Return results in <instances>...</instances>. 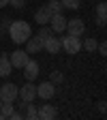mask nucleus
Instances as JSON below:
<instances>
[{"mask_svg": "<svg viewBox=\"0 0 107 120\" xmlns=\"http://www.w3.org/2000/svg\"><path fill=\"white\" fill-rule=\"evenodd\" d=\"M7 30H9V37H11V41H13L15 45L26 43V39L32 34V28H30V24L24 22V19H15V22H11Z\"/></svg>", "mask_w": 107, "mask_h": 120, "instance_id": "1", "label": "nucleus"}, {"mask_svg": "<svg viewBox=\"0 0 107 120\" xmlns=\"http://www.w3.org/2000/svg\"><path fill=\"white\" fill-rule=\"evenodd\" d=\"M60 45H62V49H64L66 54L75 56V54H79V52H81V37L66 34V37H62V39H60Z\"/></svg>", "mask_w": 107, "mask_h": 120, "instance_id": "2", "label": "nucleus"}, {"mask_svg": "<svg viewBox=\"0 0 107 120\" xmlns=\"http://www.w3.org/2000/svg\"><path fill=\"white\" fill-rule=\"evenodd\" d=\"M64 32H66V34H73V37H84V32H86L84 19H79V17L66 19V30H64Z\"/></svg>", "mask_w": 107, "mask_h": 120, "instance_id": "3", "label": "nucleus"}, {"mask_svg": "<svg viewBox=\"0 0 107 120\" xmlns=\"http://www.w3.org/2000/svg\"><path fill=\"white\" fill-rule=\"evenodd\" d=\"M66 19L69 17H64L62 13H56V15L49 17V28L54 30V34H62L64 30H66Z\"/></svg>", "mask_w": 107, "mask_h": 120, "instance_id": "4", "label": "nucleus"}, {"mask_svg": "<svg viewBox=\"0 0 107 120\" xmlns=\"http://www.w3.org/2000/svg\"><path fill=\"white\" fill-rule=\"evenodd\" d=\"M54 94H56V84H52V82H43V84L37 86V97H39V99L49 101V99H54Z\"/></svg>", "mask_w": 107, "mask_h": 120, "instance_id": "5", "label": "nucleus"}, {"mask_svg": "<svg viewBox=\"0 0 107 120\" xmlns=\"http://www.w3.org/2000/svg\"><path fill=\"white\" fill-rule=\"evenodd\" d=\"M9 60H11V67L13 69H22L28 60H30V56L26 54V49H15V52L9 54Z\"/></svg>", "mask_w": 107, "mask_h": 120, "instance_id": "6", "label": "nucleus"}, {"mask_svg": "<svg viewBox=\"0 0 107 120\" xmlns=\"http://www.w3.org/2000/svg\"><path fill=\"white\" fill-rule=\"evenodd\" d=\"M17 90H19V86H15L13 82L2 84L0 86V99L2 101H15L17 99Z\"/></svg>", "mask_w": 107, "mask_h": 120, "instance_id": "7", "label": "nucleus"}, {"mask_svg": "<svg viewBox=\"0 0 107 120\" xmlns=\"http://www.w3.org/2000/svg\"><path fill=\"white\" fill-rule=\"evenodd\" d=\"M17 97H19L22 101H26V103H28V101H34V99H37V86H34L32 82H26V84L17 90Z\"/></svg>", "mask_w": 107, "mask_h": 120, "instance_id": "8", "label": "nucleus"}, {"mask_svg": "<svg viewBox=\"0 0 107 120\" xmlns=\"http://www.w3.org/2000/svg\"><path fill=\"white\" fill-rule=\"evenodd\" d=\"M22 69H24L26 82H34V79H37V75H39V62H37V60H28Z\"/></svg>", "mask_w": 107, "mask_h": 120, "instance_id": "9", "label": "nucleus"}, {"mask_svg": "<svg viewBox=\"0 0 107 120\" xmlns=\"http://www.w3.org/2000/svg\"><path fill=\"white\" fill-rule=\"evenodd\" d=\"M58 116V109L54 105H39L37 107V118H43V120H54Z\"/></svg>", "mask_w": 107, "mask_h": 120, "instance_id": "10", "label": "nucleus"}, {"mask_svg": "<svg viewBox=\"0 0 107 120\" xmlns=\"http://www.w3.org/2000/svg\"><path fill=\"white\" fill-rule=\"evenodd\" d=\"M43 49L47 54H58L60 49H62V45H60V37H49L47 41H43Z\"/></svg>", "mask_w": 107, "mask_h": 120, "instance_id": "11", "label": "nucleus"}, {"mask_svg": "<svg viewBox=\"0 0 107 120\" xmlns=\"http://www.w3.org/2000/svg\"><path fill=\"white\" fill-rule=\"evenodd\" d=\"M41 49H43V41L39 37H32V34H30L26 39V54H37Z\"/></svg>", "mask_w": 107, "mask_h": 120, "instance_id": "12", "label": "nucleus"}, {"mask_svg": "<svg viewBox=\"0 0 107 120\" xmlns=\"http://www.w3.org/2000/svg\"><path fill=\"white\" fill-rule=\"evenodd\" d=\"M11 71H13L11 60H9L7 54H2V56H0V77H9V73H11Z\"/></svg>", "mask_w": 107, "mask_h": 120, "instance_id": "13", "label": "nucleus"}, {"mask_svg": "<svg viewBox=\"0 0 107 120\" xmlns=\"http://www.w3.org/2000/svg\"><path fill=\"white\" fill-rule=\"evenodd\" d=\"M22 107H24V118L28 120H37V105H32V101H22Z\"/></svg>", "mask_w": 107, "mask_h": 120, "instance_id": "14", "label": "nucleus"}, {"mask_svg": "<svg viewBox=\"0 0 107 120\" xmlns=\"http://www.w3.org/2000/svg\"><path fill=\"white\" fill-rule=\"evenodd\" d=\"M49 17H52V15L45 11V7H43V9H39V11L34 13V22H37L39 26H47V24H49Z\"/></svg>", "mask_w": 107, "mask_h": 120, "instance_id": "15", "label": "nucleus"}, {"mask_svg": "<svg viewBox=\"0 0 107 120\" xmlns=\"http://www.w3.org/2000/svg\"><path fill=\"white\" fill-rule=\"evenodd\" d=\"M105 19H107V7H105V2H99L96 4V24L105 26Z\"/></svg>", "mask_w": 107, "mask_h": 120, "instance_id": "16", "label": "nucleus"}, {"mask_svg": "<svg viewBox=\"0 0 107 120\" xmlns=\"http://www.w3.org/2000/svg\"><path fill=\"white\" fill-rule=\"evenodd\" d=\"M45 11H47L49 15H56V13H62L64 7H62L60 0H54V2H47V4H45Z\"/></svg>", "mask_w": 107, "mask_h": 120, "instance_id": "17", "label": "nucleus"}, {"mask_svg": "<svg viewBox=\"0 0 107 120\" xmlns=\"http://www.w3.org/2000/svg\"><path fill=\"white\" fill-rule=\"evenodd\" d=\"M96 45H99V41H96L94 37H88V39L81 43V49H86V52H90V54H94V52H96Z\"/></svg>", "mask_w": 107, "mask_h": 120, "instance_id": "18", "label": "nucleus"}, {"mask_svg": "<svg viewBox=\"0 0 107 120\" xmlns=\"http://www.w3.org/2000/svg\"><path fill=\"white\" fill-rule=\"evenodd\" d=\"M60 2H62L64 9H71V11H77L81 7V0H60Z\"/></svg>", "mask_w": 107, "mask_h": 120, "instance_id": "19", "label": "nucleus"}, {"mask_svg": "<svg viewBox=\"0 0 107 120\" xmlns=\"http://www.w3.org/2000/svg\"><path fill=\"white\" fill-rule=\"evenodd\" d=\"M52 34H54V30H52L49 26H41V30H39V34H37V37H39L41 41H47Z\"/></svg>", "mask_w": 107, "mask_h": 120, "instance_id": "20", "label": "nucleus"}, {"mask_svg": "<svg viewBox=\"0 0 107 120\" xmlns=\"http://www.w3.org/2000/svg\"><path fill=\"white\" fill-rule=\"evenodd\" d=\"M62 79H64L62 71H52V75H49V82L52 84H62Z\"/></svg>", "mask_w": 107, "mask_h": 120, "instance_id": "21", "label": "nucleus"}, {"mask_svg": "<svg viewBox=\"0 0 107 120\" xmlns=\"http://www.w3.org/2000/svg\"><path fill=\"white\" fill-rule=\"evenodd\" d=\"M9 4L15 7V9H22V7L26 4V0H9Z\"/></svg>", "mask_w": 107, "mask_h": 120, "instance_id": "22", "label": "nucleus"}, {"mask_svg": "<svg viewBox=\"0 0 107 120\" xmlns=\"http://www.w3.org/2000/svg\"><path fill=\"white\" fill-rule=\"evenodd\" d=\"M96 52H99L101 56H105V54H107V43H99V45H96Z\"/></svg>", "mask_w": 107, "mask_h": 120, "instance_id": "23", "label": "nucleus"}, {"mask_svg": "<svg viewBox=\"0 0 107 120\" xmlns=\"http://www.w3.org/2000/svg\"><path fill=\"white\" fill-rule=\"evenodd\" d=\"M9 118H13V120H22V118H24V114H19V112H13Z\"/></svg>", "mask_w": 107, "mask_h": 120, "instance_id": "24", "label": "nucleus"}, {"mask_svg": "<svg viewBox=\"0 0 107 120\" xmlns=\"http://www.w3.org/2000/svg\"><path fill=\"white\" fill-rule=\"evenodd\" d=\"M9 24H11V22H9V17H4V22H2V26H0V30H7V28H9Z\"/></svg>", "mask_w": 107, "mask_h": 120, "instance_id": "25", "label": "nucleus"}, {"mask_svg": "<svg viewBox=\"0 0 107 120\" xmlns=\"http://www.w3.org/2000/svg\"><path fill=\"white\" fill-rule=\"evenodd\" d=\"M105 105H107L105 101H99V109H101V114H105Z\"/></svg>", "mask_w": 107, "mask_h": 120, "instance_id": "26", "label": "nucleus"}, {"mask_svg": "<svg viewBox=\"0 0 107 120\" xmlns=\"http://www.w3.org/2000/svg\"><path fill=\"white\" fill-rule=\"evenodd\" d=\"M9 4V0H0V7H7Z\"/></svg>", "mask_w": 107, "mask_h": 120, "instance_id": "27", "label": "nucleus"}, {"mask_svg": "<svg viewBox=\"0 0 107 120\" xmlns=\"http://www.w3.org/2000/svg\"><path fill=\"white\" fill-rule=\"evenodd\" d=\"M0 105H2V99H0Z\"/></svg>", "mask_w": 107, "mask_h": 120, "instance_id": "28", "label": "nucleus"}, {"mask_svg": "<svg viewBox=\"0 0 107 120\" xmlns=\"http://www.w3.org/2000/svg\"><path fill=\"white\" fill-rule=\"evenodd\" d=\"M47 2H54V0H47Z\"/></svg>", "mask_w": 107, "mask_h": 120, "instance_id": "29", "label": "nucleus"}, {"mask_svg": "<svg viewBox=\"0 0 107 120\" xmlns=\"http://www.w3.org/2000/svg\"><path fill=\"white\" fill-rule=\"evenodd\" d=\"M0 34H2V30H0Z\"/></svg>", "mask_w": 107, "mask_h": 120, "instance_id": "30", "label": "nucleus"}]
</instances>
